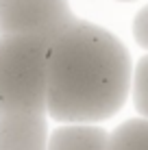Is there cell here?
Returning <instances> with one entry per match:
<instances>
[{"label": "cell", "instance_id": "9", "mask_svg": "<svg viewBox=\"0 0 148 150\" xmlns=\"http://www.w3.org/2000/svg\"><path fill=\"white\" fill-rule=\"evenodd\" d=\"M118 2H133V0H118Z\"/></svg>", "mask_w": 148, "mask_h": 150}, {"label": "cell", "instance_id": "2", "mask_svg": "<svg viewBox=\"0 0 148 150\" xmlns=\"http://www.w3.org/2000/svg\"><path fill=\"white\" fill-rule=\"evenodd\" d=\"M48 44L46 35H0V115L46 113Z\"/></svg>", "mask_w": 148, "mask_h": 150}, {"label": "cell", "instance_id": "4", "mask_svg": "<svg viewBox=\"0 0 148 150\" xmlns=\"http://www.w3.org/2000/svg\"><path fill=\"white\" fill-rule=\"evenodd\" d=\"M48 133L46 113L0 115V150H46Z\"/></svg>", "mask_w": 148, "mask_h": 150}, {"label": "cell", "instance_id": "1", "mask_svg": "<svg viewBox=\"0 0 148 150\" xmlns=\"http://www.w3.org/2000/svg\"><path fill=\"white\" fill-rule=\"evenodd\" d=\"M133 59L120 37L74 18L48 44V107L52 122H107L131 94Z\"/></svg>", "mask_w": 148, "mask_h": 150}, {"label": "cell", "instance_id": "5", "mask_svg": "<svg viewBox=\"0 0 148 150\" xmlns=\"http://www.w3.org/2000/svg\"><path fill=\"white\" fill-rule=\"evenodd\" d=\"M46 150H109V131L89 122H59L50 128Z\"/></svg>", "mask_w": 148, "mask_h": 150}, {"label": "cell", "instance_id": "3", "mask_svg": "<svg viewBox=\"0 0 148 150\" xmlns=\"http://www.w3.org/2000/svg\"><path fill=\"white\" fill-rule=\"evenodd\" d=\"M72 18L68 0H0V35L52 37Z\"/></svg>", "mask_w": 148, "mask_h": 150}, {"label": "cell", "instance_id": "6", "mask_svg": "<svg viewBox=\"0 0 148 150\" xmlns=\"http://www.w3.org/2000/svg\"><path fill=\"white\" fill-rule=\"evenodd\" d=\"M109 150H148V117H131L109 133Z\"/></svg>", "mask_w": 148, "mask_h": 150}, {"label": "cell", "instance_id": "7", "mask_svg": "<svg viewBox=\"0 0 148 150\" xmlns=\"http://www.w3.org/2000/svg\"><path fill=\"white\" fill-rule=\"evenodd\" d=\"M133 105L140 115L148 117V54H144L133 65V81H131Z\"/></svg>", "mask_w": 148, "mask_h": 150}, {"label": "cell", "instance_id": "8", "mask_svg": "<svg viewBox=\"0 0 148 150\" xmlns=\"http://www.w3.org/2000/svg\"><path fill=\"white\" fill-rule=\"evenodd\" d=\"M131 30H133L135 44L140 46V48L148 50V4H144V7H142L140 11L135 13Z\"/></svg>", "mask_w": 148, "mask_h": 150}]
</instances>
